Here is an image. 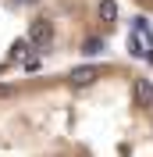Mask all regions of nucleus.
<instances>
[{"label":"nucleus","instance_id":"2","mask_svg":"<svg viewBox=\"0 0 153 157\" xmlns=\"http://www.w3.org/2000/svg\"><path fill=\"white\" fill-rule=\"evenodd\" d=\"M93 78H96V68H75L71 71V82H75V86H86Z\"/></svg>","mask_w":153,"mask_h":157},{"label":"nucleus","instance_id":"3","mask_svg":"<svg viewBox=\"0 0 153 157\" xmlns=\"http://www.w3.org/2000/svg\"><path fill=\"white\" fill-rule=\"evenodd\" d=\"M100 18L103 21H118V4L114 0H100Z\"/></svg>","mask_w":153,"mask_h":157},{"label":"nucleus","instance_id":"1","mask_svg":"<svg viewBox=\"0 0 153 157\" xmlns=\"http://www.w3.org/2000/svg\"><path fill=\"white\" fill-rule=\"evenodd\" d=\"M50 39H54V25L50 21H32V29H29L32 50H50Z\"/></svg>","mask_w":153,"mask_h":157}]
</instances>
